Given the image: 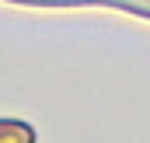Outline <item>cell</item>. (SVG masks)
Returning a JSON list of instances; mask_svg holds the SVG:
<instances>
[{
    "label": "cell",
    "instance_id": "cell-1",
    "mask_svg": "<svg viewBox=\"0 0 150 143\" xmlns=\"http://www.w3.org/2000/svg\"><path fill=\"white\" fill-rule=\"evenodd\" d=\"M0 143H35V129L21 119H0Z\"/></svg>",
    "mask_w": 150,
    "mask_h": 143
}]
</instances>
